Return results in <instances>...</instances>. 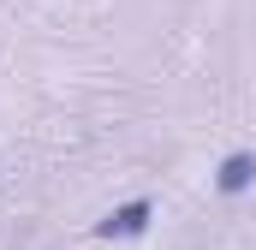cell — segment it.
I'll list each match as a JSON object with an SVG mask.
<instances>
[{"mask_svg":"<svg viewBox=\"0 0 256 250\" xmlns=\"http://www.w3.org/2000/svg\"><path fill=\"white\" fill-rule=\"evenodd\" d=\"M250 185H256V155L250 149H238V155H226V161L214 167V190H220V196H244Z\"/></svg>","mask_w":256,"mask_h":250,"instance_id":"obj_1","label":"cell"},{"mask_svg":"<svg viewBox=\"0 0 256 250\" xmlns=\"http://www.w3.org/2000/svg\"><path fill=\"white\" fill-rule=\"evenodd\" d=\"M149 202H126V208H114L108 220H102V238H143L149 232Z\"/></svg>","mask_w":256,"mask_h":250,"instance_id":"obj_2","label":"cell"}]
</instances>
